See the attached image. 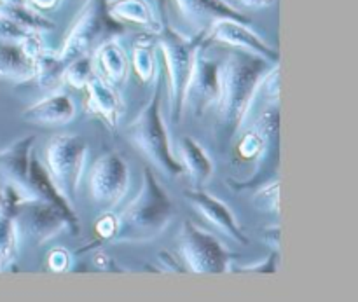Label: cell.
<instances>
[{"label":"cell","instance_id":"obj_1","mask_svg":"<svg viewBox=\"0 0 358 302\" xmlns=\"http://www.w3.org/2000/svg\"><path fill=\"white\" fill-rule=\"evenodd\" d=\"M275 65L278 63L240 49L226 56L220 65V93L215 103V136L219 143L226 145L238 135L266 76Z\"/></svg>","mask_w":358,"mask_h":302},{"label":"cell","instance_id":"obj_2","mask_svg":"<svg viewBox=\"0 0 358 302\" xmlns=\"http://www.w3.org/2000/svg\"><path fill=\"white\" fill-rule=\"evenodd\" d=\"M175 217V205L159 178L143 168L136 198L117 215L114 243H150L159 238Z\"/></svg>","mask_w":358,"mask_h":302},{"label":"cell","instance_id":"obj_3","mask_svg":"<svg viewBox=\"0 0 358 302\" xmlns=\"http://www.w3.org/2000/svg\"><path fill=\"white\" fill-rule=\"evenodd\" d=\"M163 103V79L156 73V86L150 100L128 126V140L159 173L166 177L184 175L180 161L171 147L170 133L161 112Z\"/></svg>","mask_w":358,"mask_h":302},{"label":"cell","instance_id":"obj_4","mask_svg":"<svg viewBox=\"0 0 358 302\" xmlns=\"http://www.w3.org/2000/svg\"><path fill=\"white\" fill-rule=\"evenodd\" d=\"M206 31H196L192 37L180 34L170 24H163L154 41L164 59L168 79V103L170 117L175 122L182 121L184 115V98L194 69L196 55L205 42Z\"/></svg>","mask_w":358,"mask_h":302},{"label":"cell","instance_id":"obj_5","mask_svg":"<svg viewBox=\"0 0 358 302\" xmlns=\"http://www.w3.org/2000/svg\"><path fill=\"white\" fill-rule=\"evenodd\" d=\"M122 31V23L107 13V0H86L70 24L58 55L65 65L79 56H93L103 42L117 38Z\"/></svg>","mask_w":358,"mask_h":302},{"label":"cell","instance_id":"obj_6","mask_svg":"<svg viewBox=\"0 0 358 302\" xmlns=\"http://www.w3.org/2000/svg\"><path fill=\"white\" fill-rule=\"evenodd\" d=\"M177 243L182 266L194 275H222L233 269V252L191 220L182 224Z\"/></svg>","mask_w":358,"mask_h":302},{"label":"cell","instance_id":"obj_7","mask_svg":"<svg viewBox=\"0 0 358 302\" xmlns=\"http://www.w3.org/2000/svg\"><path fill=\"white\" fill-rule=\"evenodd\" d=\"M86 157L87 143L77 135L58 133V135L51 136L45 145V170L58 191L72 205L76 203Z\"/></svg>","mask_w":358,"mask_h":302},{"label":"cell","instance_id":"obj_8","mask_svg":"<svg viewBox=\"0 0 358 302\" xmlns=\"http://www.w3.org/2000/svg\"><path fill=\"white\" fill-rule=\"evenodd\" d=\"M13 219L20 240L23 236L35 245L48 243L49 240L65 231L72 233V227H70L65 213L41 198H30L20 203L14 208Z\"/></svg>","mask_w":358,"mask_h":302},{"label":"cell","instance_id":"obj_9","mask_svg":"<svg viewBox=\"0 0 358 302\" xmlns=\"http://www.w3.org/2000/svg\"><path fill=\"white\" fill-rule=\"evenodd\" d=\"M128 161L119 152L101 154L90 171V192L94 203L110 210L124 199L129 189Z\"/></svg>","mask_w":358,"mask_h":302},{"label":"cell","instance_id":"obj_10","mask_svg":"<svg viewBox=\"0 0 358 302\" xmlns=\"http://www.w3.org/2000/svg\"><path fill=\"white\" fill-rule=\"evenodd\" d=\"M220 65L222 62L205 56V45L196 55L194 69L189 79L184 98V112L189 110L194 117L215 107L220 93Z\"/></svg>","mask_w":358,"mask_h":302},{"label":"cell","instance_id":"obj_11","mask_svg":"<svg viewBox=\"0 0 358 302\" xmlns=\"http://www.w3.org/2000/svg\"><path fill=\"white\" fill-rule=\"evenodd\" d=\"M184 198L189 205L206 220L212 227H215L220 234L229 238L231 241L238 245H248L250 238L247 236L245 229L241 227L236 213L226 205L220 198L213 196L212 192L203 191L201 187L187 189L184 192Z\"/></svg>","mask_w":358,"mask_h":302},{"label":"cell","instance_id":"obj_12","mask_svg":"<svg viewBox=\"0 0 358 302\" xmlns=\"http://www.w3.org/2000/svg\"><path fill=\"white\" fill-rule=\"evenodd\" d=\"M212 42L217 44H226L233 49L252 52V55L262 56L273 63L280 62V51L273 45H269L264 38L259 37L252 28H248V23L236 20H217L210 24L205 35V44L208 45Z\"/></svg>","mask_w":358,"mask_h":302},{"label":"cell","instance_id":"obj_13","mask_svg":"<svg viewBox=\"0 0 358 302\" xmlns=\"http://www.w3.org/2000/svg\"><path fill=\"white\" fill-rule=\"evenodd\" d=\"M84 91H86L84 107H86L87 114L100 119L114 133L119 128V122L124 114V101H122L117 87L108 84L98 73H94L90 82L86 84Z\"/></svg>","mask_w":358,"mask_h":302},{"label":"cell","instance_id":"obj_14","mask_svg":"<svg viewBox=\"0 0 358 302\" xmlns=\"http://www.w3.org/2000/svg\"><path fill=\"white\" fill-rule=\"evenodd\" d=\"M180 16L187 21L196 31H206L210 24L217 20H236L248 23L247 14L227 0H173Z\"/></svg>","mask_w":358,"mask_h":302},{"label":"cell","instance_id":"obj_15","mask_svg":"<svg viewBox=\"0 0 358 302\" xmlns=\"http://www.w3.org/2000/svg\"><path fill=\"white\" fill-rule=\"evenodd\" d=\"M76 103L65 91H56L21 112L23 121L37 126H65L76 117Z\"/></svg>","mask_w":358,"mask_h":302},{"label":"cell","instance_id":"obj_16","mask_svg":"<svg viewBox=\"0 0 358 302\" xmlns=\"http://www.w3.org/2000/svg\"><path fill=\"white\" fill-rule=\"evenodd\" d=\"M35 135L23 136L9 147L0 150V177L7 184H14L17 187L30 189L28 173H30V159L34 154Z\"/></svg>","mask_w":358,"mask_h":302},{"label":"cell","instance_id":"obj_17","mask_svg":"<svg viewBox=\"0 0 358 302\" xmlns=\"http://www.w3.org/2000/svg\"><path fill=\"white\" fill-rule=\"evenodd\" d=\"M28 182H30V189L34 191V194L37 198L44 199V201L55 205L59 212L65 213V217L69 219L70 227H72V234L80 233V222L79 217H77L76 210H73L72 203H69V199L58 191V187L55 185V182L49 177L48 170H45L44 164L37 159V157L31 154L30 159V173H28Z\"/></svg>","mask_w":358,"mask_h":302},{"label":"cell","instance_id":"obj_18","mask_svg":"<svg viewBox=\"0 0 358 302\" xmlns=\"http://www.w3.org/2000/svg\"><path fill=\"white\" fill-rule=\"evenodd\" d=\"M178 161L194 187L206 185L215 173V163L212 161L210 154L192 136H182L178 140Z\"/></svg>","mask_w":358,"mask_h":302},{"label":"cell","instance_id":"obj_19","mask_svg":"<svg viewBox=\"0 0 358 302\" xmlns=\"http://www.w3.org/2000/svg\"><path fill=\"white\" fill-rule=\"evenodd\" d=\"M93 63L100 70L98 76L103 77L108 84H112L115 87L122 86L126 82L129 72V59L124 48L119 44L117 38H110V41L103 42L93 52Z\"/></svg>","mask_w":358,"mask_h":302},{"label":"cell","instance_id":"obj_20","mask_svg":"<svg viewBox=\"0 0 358 302\" xmlns=\"http://www.w3.org/2000/svg\"><path fill=\"white\" fill-rule=\"evenodd\" d=\"M107 13L119 23H133L157 34L163 27L147 0H107Z\"/></svg>","mask_w":358,"mask_h":302},{"label":"cell","instance_id":"obj_21","mask_svg":"<svg viewBox=\"0 0 358 302\" xmlns=\"http://www.w3.org/2000/svg\"><path fill=\"white\" fill-rule=\"evenodd\" d=\"M35 76L34 59L28 58L20 44L0 42V79L27 82Z\"/></svg>","mask_w":358,"mask_h":302},{"label":"cell","instance_id":"obj_22","mask_svg":"<svg viewBox=\"0 0 358 302\" xmlns=\"http://www.w3.org/2000/svg\"><path fill=\"white\" fill-rule=\"evenodd\" d=\"M154 37L156 34L147 31V35H142L133 45L131 52V65L135 70L136 77L140 82L149 84L152 77H156V55H154Z\"/></svg>","mask_w":358,"mask_h":302},{"label":"cell","instance_id":"obj_23","mask_svg":"<svg viewBox=\"0 0 358 302\" xmlns=\"http://www.w3.org/2000/svg\"><path fill=\"white\" fill-rule=\"evenodd\" d=\"M35 63V76L38 86L42 87H55L62 82V73L65 69V63L62 62L58 52H52L49 49H42L34 59Z\"/></svg>","mask_w":358,"mask_h":302},{"label":"cell","instance_id":"obj_24","mask_svg":"<svg viewBox=\"0 0 358 302\" xmlns=\"http://www.w3.org/2000/svg\"><path fill=\"white\" fill-rule=\"evenodd\" d=\"M0 10L6 13L7 16L13 17L14 21L24 27L30 31H38V34H44L55 28V23L51 20L44 16V13H38V10L31 9L27 3H2Z\"/></svg>","mask_w":358,"mask_h":302},{"label":"cell","instance_id":"obj_25","mask_svg":"<svg viewBox=\"0 0 358 302\" xmlns=\"http://www.w3.org/2000/svg\"><path fill=\"white\" fill-rule=\"evenodd\" d=\"M17 247H20V234L13 215L0 212V269L2 271L13 266L17 255Z\"/></svg>","mask_w":358,"mask_h":302},{"label":"cell","instance_id":"obj_26","mask_svg":"<svg viewBox=\"0 0 358 302\" xmlns=\"http://www.w3.org/2000/svg\"><path fill=\"white\" fill-rule=\"evenodd\" d=\"M94 73L96 72H94L93 56H79V58L72 59V62H69L65 65L62 73V82L73 87V89H84Z\"/></svg>","mask_w":358,"mask_h":302},{"label":"cell","instance_id":"obj_27","mask_svg":"<svg viewBox=\"0 0 358 302\" xmlns=\"http://www.w3.org/2000/svg\"><path fill=\"white\" fill-rule=\"evenodd\" d=\"M254 206L259 212L280 213V180H271L262 185L254 194Z\"/></svg>","mask_w":358,"mask_h":302},{"label":"cell","instance_id":"obj_28","mask_svg":"<svg viewBox=\"0 0 358 302\" xmlns=\"http://www.w3.org/2000/svg\"><path fill=\"white\" fill-rule=\"evenodd\" d=\"M28 34H30V30L21 27L17 21H14L13 17L7 16L6 13L0 10V42H14V44H20Z\"/></svg>","mask_w":358,"mask_h":302},{"label":"cell","instance_id":"obj_29","mask_svg":"<svg viewBox=\"0 0 358 302\" xmlns=\"http://www.w3.org/2000/svg\"><path fill=\"white\" fill-rule=\"evenodd\" d=\"M117 233V215L114 213H103L100 219L94 222V234H96V243L112 241Z\"/></svg>","mask_w":358,"mask_h":302},{"label":"cell","instance_id":"obj_30","mask_svg":"<svg viewBox=\"0 0 358 302\" xmlns=\"http://www.w3.org/2000/svg\"><path fill=\"white\" fill-rule=\"evenodd\" d=\"M48 266L55 273L69 271L70 266H72V257L65 248H52L48 255Z\"/></svg>","mask_w":358,"mask_h":302},{"label":"cell","instance_id":"obj_31","mask_svg":"<svg viewBox=\"0 0 358 302\" xmlns=\"http://www.w3.org/2000/svg\"><path fill=\"white\" fill-rule=\"evenodd\" d=\"M280 266V252L271 250V254L266 257V261L255 262L252 266H245L241 271L243 273H276Z\"/></svg>","mask_w":358,"mask_h":302},{"label":"cell","instance_id":"obj_32","mask_svg":"<svg viewBox=\"0 0 358 302\" xmlns=\"http://www.w3.org/2000/svg\"><path fill=\"white\" fill-rule=\"evenodd\" d=\"M93 257H94L93 264L96 266L100 271H119V268H117V264L114 262V259H112L108 254H105V252H96Z\"/></svg>","mask_w":358,"mask_h":302},{"label":"cell","instance_id":"obj_33","mask_svg":"<svg viewBox=\"0 0 358 302\" xmlns=\"http://www.w3.org/2000/svg\"><path fill=\"white\" fill-rule=\"evenodd\" d=\"M24 3L38 13H51L62 6V0H24Z\"/></svg>","mask_w":358,"mask_h":302},{"label":"cell","instance_id":"obj_34","mask_svg":"<svg viewBox=\"0 0 358 302\" xmlns=\"http://www.w3.org/2000/svg\"><path fill=\"white\" fill-rule=\"evenodd\" d=\"M280 238H282V231H280V226H271L264 231L262 234V240L264 243L268 245L271 250H278L280 252Z\"/></svg>","mask_w":358,"mask_h":302},{"label":"cell","instance_id":"obj_35","mask_svg":"<svg viewBox=\"0 0 358 302\" xmlns=\"http://www.w3.org/2000/svg\"><path fill=\"white\" fill-rule=\"evenodd\" d=\"M159 261H161V264H163V271H170V273H182L184 271V266H180L177 262V257H175V255H171L170 252H166V250H163V252H159Z\"/></svg>","mask_w":358,"mask_h":302},{"label":"cell","instance_id":"obj_36","mask_svg":"<svg viewBox=\"0 0 358 302\" xmlns=\"http://www.w3.org/2000/svg\"><path fill=\"white\" fill-rule=\"evenodd\" d=\"M236 2L245 9H266L271 7L276 0H236Z\"/></svg>","mask_w":358,"mask_h":302},{"label":"cell","instance_id":"obj_37","mask_svg":"<svg viewBox=\"0 0 358 302\" xmlns=\"http://www.w3.org/2000/svg\"><path fill=\"white\" fill-rule=\"evenodd\" d=\"M2 3H24V0H0V6Z\"/></svg>","mask_w":358,"mask_h":302}]
</instances>
